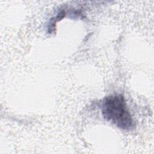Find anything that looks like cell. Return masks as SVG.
Here are the masks:
<instances>
[{"instance_id": "cell-1", "label": "cell", "mask_w": 154, "mask_h": 154, "mask_svg": "<svg viewBox=\"0 0 154 154\" xmlns=\"http://www.w3.org/2000/svg\"><path fill=\"white\" fill-rule=\"evenodd\" d=\"M101 109L104 119L119 128L130 130L134 126L133 119L123 95L119 94L105 97L102 100Z\"/></svg>"}]
</instances>
